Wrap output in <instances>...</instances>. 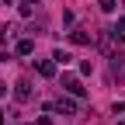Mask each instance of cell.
<instances>
[{
	"instance_id": "2",
	"label": "cell",
	"mask_w": 125,
	"mask_h": 125,
	"mask_svg": "<svg viewBox=\"0 0 125 125\" xmlns=\"http://www.w3.org/2000/svg\"><path fill=\"white\" fill-rule=\"evenodd\" d=\"M45 108H49V111H59V115H76V111H80V104L73 101V94H70V97H59L56 104H45Z\"/></svg>"
},
{
	"instance_id": "8",
	"label": "cell",
	"mask_w": 125,
	"mask_h": 125,
	"mask_svg": "<svg viewBox=\"0 0 125 125\" xmlns=\"http://www.w3.org/2000/svg\"><path fill=\"white\" fill-rule=\"evenodd\" d=\"M97 7H101V10H104V14H111V10H115V7H118V4H115V0H97Z\"/></svg>"
},
{
	"instance_id": "15",
	"label": "cell",
	"mask_w": 125,
	"mask_h": 125,
	"mask_svg": "<svg viewBox=\"0 0 125 125\" xmlns=\"http://www.w3.org/2000/svg\"><path fill=\"white\" fill-rule=\"evenodd\" d=\"M28 4H38V0H28Z\"/></svg>"
},
{
	"instance_id": "5",
	"label": "cell",
	"mask_w": 125,
	"mask_h": 125,
	"mask_svg": "<svg viewBox=\"0 0 125 125\" xmlns=\"http://www.w3.org/2000/svg\"><path fill=\"white\" fill-rule=\"evenodd\" d=\"M14 52H18V56H31V52H35V42H31V38H21L18 45H14Z\"/></svg>"
},
{
	"instance_id": "3",
	"label": "cell",
	"mask_w": 125,
	"mask_h": 125,
	"mask_svg": "<svg viewBox=\"0 0 125 125\" xmlns=\"http://www.w3.org/2000/svg\"><path fill=\"white\" fill-rule=\"evenodd\" d=\"M14 97H18V101H31V83L28 80H18V83H14Z\"/></svg>"
},
{
	"instance_id": "12",
	"label": "cell",
	"mask_w": 125,
	"mask_h": 125,
	"mask_svg": "<svg viewBox=\"0 0 125 125\" xmlns=\"http://www.w3.org/2000/svg\"><path fill=\"white\" fill-rule=\"evenodd\" d=\"M35 125H52V118H49V115H42V118H38Z\"/></svg>"
},
{
	"instance_id": "11",
	"label": "cell",
	"mask_w": 125,
	"mask_h": 125,
	"mask_svg": "<svg viewBox=\"0 0 125 125\" xmlns=\"http://www.w3.org/2000/svg\"><path fill=\"white\" fill-rule=\"evenodd\" d=\"M115 31H122V35H125V14H122L118 21H115Z\"/></svg>"
},
{
	"instance_id": "9",
	"label": "cell",
	"mask_w": 125,
	"mask_h": 125,
	"mask_svg": "<svg viewBox=\"0 0 125 125\" xmlns=\"http://www.w3.org/2000/svg\"><path fill=\"white\" fill-rule=\"evenodd\" d=\"M90 73H94V62L83 59V62H80V76H90Z\"/></svg>"
},
{
	"instance_id": "13",
	"label": "cell",
	"mask_w": 125,
	"mask_h": 125,
	"mask_svg": "<svg viewBox=\"0 0 125 125\" xmlns=\"http://www.w3.org/2000/svg\"><path fill=\"white\" fill-rule=\"evenodd\" d=\"M4 94H7V83H4V80H0V97H4Z\"/></svg>"
},
{
	"instance_id": "4",
	"label": "cell",
	"mask_w": 125,
	"mask_h": 125,
	"mask_svg": "<svg viewBox=\"0 0 125 125\" xmlns=\"http://www.w3.org/2000/svg\"><path fill=\"white\" fill-rule=\"evenodd\" d=\"M38 76H56V59H38Z\"/></svg>"
},
{
	"instance_id": "7",
	"label": "cell",
	"mask_w": 125,
	"mask_h": 125,
	"mask_svg": "<svg viewBox=\"0 0 125 125\" xmlns=\"http://www.w3.org/2000/svg\"><path fill=\"white\" fill-rule=\"evenodd\" d=\"M52 59H56V66H66V62H70L73 56H70L66 49H52Z\"/></svg>"
},
{
	"instance_id": "1",
	"label": "cell",
	"mask_w": 125,
	"mask_h": 125,
	"mask_svg": "<svg viewBox=\"0 0 125 125\" xmlns=\"http://www.w3.org/2000/svg\"><path fill=\"white\" fill-rule=\"evenodd\" d=\"M62 90L73 94V97H87V87L80 83V76H73V73H62Z\"/></svg>"
},
{
	"instance_id": "10",
	"label": "cell",
	"mask_w": 125,
	"mask_h": 125,
	"mask_svg": "<svg viewBox=\"0 0 125 125\" xmlns=\"http://www.w3.org/2000/svg\"><path fill=\"white\" fill-rule=\"evenodd\" d=\"M18 10H21V18H31V14H35V7H31V4H28V0H24V4H21Z\"/></svg>"
},
{
	"instance_id": "16",
	"label": "cell",
	"mask_w": 125,
	"mask_h": 125,
	"mask_svg": "<svg viewBox=\"0 0 125 125\" xmlns=\"http://www.w3.org/2000/svg\"><path fill=\"white\" fill-rule=\"evenodd\" d=\"M118 125H125V122H118Z\"/></svg>"
},
{
	"instance_id": "6",
	"label": "cell",
	"mask_w": 125,
	"mask_h": 125,
	"mask_svg": "<svg viewBox=\"0 0 125 125\" xmlns=\"http://www.w3.org/2000/svg\"><path fill=\"white\" fill-rule=\"evenodd\" d=\"M70 42L73 45H90V35H87L83 28H76V31H70Z\"/></svg>"
},
{
	"instance_id": "14",
	"label": "cell",
	"mask_w": 125,
	"mask_h": 125,
	"mask_svg": "<svg viewBox=\"0 0 125 125\" xmlns=\"http://www.w3.org/2000/svg\"><path fill=\"white\" fill-rule=\"evenodd\" d=\"M4 122H7V115H4V111H0V125H4Z\"/></svg>"
}]
</instances>
